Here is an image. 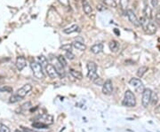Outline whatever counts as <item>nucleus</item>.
<instances>
[{
    "mask_svg": "<svg viewBox=\"0 0 160 132\" xmlns=\"http://www.w3.org/2000/svg\"><path fill=\"white\" fill-rule=\"evenodd\" d=\"M139 22H140V26H142L143 31L148 35H154L157 30L156 25L150 19H148V18L142 16L139 20Z\"/></svg>",
    "mask_w": 160,
    "mask_h": 132,
    "instance_id": "nucleus-1",
    "label": "nucleus"
},
{
    "mask_svg": "<svg viewBox=\"0 0 160 132\" xmlns=\"http://www.w3.org/2000/svg\"><path fill=\"white\" fill-rule=\"evenodd\" d=\"M124 107H134L136 105V97L134 92H132L130 90H127L124 92V97L122 102Z\"/></svg>",
    "mask_w": 160,
    "mask_h": 132,
    "instance_id": "nucleus-2",
    "label": "nucleus"
},
{
    "mask_svg": "<svg viewBox=\"0 0 160 132\" xmlns=\"http://www.w3.org/2000/svg\"><path fill=\"white\" fill-rule=\"evenodd\" d=\"M30 68L32 70V73H33L34 76L38 79V80H43L45 78V74L43 71V68L42 66L36 61H33L30 63Z\"/></svg>",
    "mask_w": 160,
    "mask_h": 132,
    "instance_id": "nucleus-3",
    "label": "nucleus"
},
{
    "mask_svg": "<svg viewBox=\"0 0 160 132\" xmlns=\"http://www.w3.org/2000/svg\"><path fill=\"white\" fill-rule=\"evenodd\" d=\"M87 77L89 78V80L91 81H94L97 77H99V76L97 75V65H96L94 62L90 61L87 64Z\"/></svg>",
    "mask_w": 160,
    "mask_h": 132,
    "instance_id": "nucleus-4",
    "label": "nucleus"
},
{
    "mask_svg": "<svg viewBox=\"0 0 160 132\" xmlns=\"http://www.w3.org/2000/svg\"><path fill=\"white\" fill-rule=\"evenodd\" d=\"M152 90L150 89H144L142 91V104L144 107H148L150 104V98H151Z\"/></svg>",
    "mask_w": 160,
    "mask_h": 132,
    "instance_id": "nucleus-5",
    "label": "nucleus"
},
{
    "mask_svg": "<svg viewBox=\"0 0 160 132\" xmlns=\"http://www.w3.org/2000/svg\"><path fill=\"white\" fill-rule=\"evenodd\" d=\"M129 84L131 86H133L134 88V90L139 93H142V91L144 90V85H143L142 82L138 78H132L129 81Z\"/></svg>",
    "mask_w": 160,
    "mask_h": 132,
    "instance_id": "nucleus-6",
    "label": "nucleus"
},
{
    "mask_svg": "<svg viewBox=\"0 0 160 132\" xmlns=\"http://www.w3.org/2000/svg\"><path fill=\"white\" fill-rule=\"evenodd\" d=\"M45 69H46V72L47 76H48L50 78L55 79V78L58 77V74H57V72H56V70H55V68L53 67V64L47 63L46 66V68H45Z\"/></svg>",
    "mask_w": 160,
    "mask_h": 132,
    "instance_id": "nucleus-7",
    "label": "nucleus"
},
{
    "mask_svg": "<svg viewBox=\"0 0 160 132\" xmlns=\"http://www.w3.org/2000/svg\"><path fill=\"white\" fill-rule=\"evenodd\" d=\"M113 92V83L110 79H108L102 84V93L105 95H110Z\"/></svg>",
    "mask_w": 160,
    "mask_h": 132,
    "instance_id": "nucleus-8",
    "label": "nucleus"
},
{
    "mask_svg": "<svg viewBox=\"0 0 160 132\" xmlns=\"http://www.w3.org/2000/svg\"><path fill=\"white\" fill-rule=\"evenodd\" d=\"M32 90V86L30 85V84H25V85H23L21 88H20L18 90H17V92H16V94L19 96V97H21V98H23L24 97H26L27 96V94L30 91Z\"/></svg>",
    "mask_w": 160,
    "mask_h": 132,
    "instance_id": "nucleus-9",
    "label": "nucleus"
},
{
    "mask_svg": "<svg viewBox=\"0 0 160 132\" xmlns=\"http://www.w3.org/2000/svg\"><path fill=\"white\" fill-rule=\"evenodd\" d=\"M126 15L129 19V20L131 21L132 24H134L135 27H140V22H139V20L136 16V14L134 13V11L132 10H127L126 11Z\"/></svg>",
    "mask_w": 160,
    "mask_h": 132,
    "instance_id": "nucleus-10",
    "label": "nucleus"
},
{
    "mask_svg": "<svg viewBox=\"0 0 160 132\" xmlns=\"http://www.w3.org/2000/svg\"><path fill=\"white\" fill-rule=\"evenodd\" d=\"M53 67L55 68V70H56V72L58 74V76H60L61 78H63L64 76H65L66 73H65V70H64V68L59 63V61L57 59L55 61V64H53Z\"/></svg>",
    "mask_w": 160,
    "mask_h": 132,
    "instance_id": "nucleus-11",
    "label": "nucleus"
},
{
    "mask_svg": "<svg viewBox=\"0 0 160 132\" xmlns=\"http://www.w3.org/2000/svg\"><path fill=\"white\" fill-rule=\"evenodd\" d=\"M26 64H27V62H26V59H25L24 57L19 56V57L17 58L15 65H16V68H17V69H18L19 71H21V70L26 67Z\"/></svg>",
    "mask_w": 160,
    "mask_h": 132,
    "instance_id": "nucleus-12",
    "label": "nucleus"
},
{
    "mask_svg": "<svg viewBox=\"0 0 160 132\" xmlns=\"http://www.w3.org/2000/svg\"><path fill=\"white\" fill-rule=\"evenodd\" d=\"M39 121L46 124H52L53 122V118L52 115L49 114H42L41 116H39Z\"/></svg>",
    "mask_w": 160,
    "mask_h": 132,
    "instance_id": "nucleus-13",
    "label": "nucleus"
},
{
    "mask_svg": "<svg viewBox=\"0 0 160 132\" xmlns=\"http://www.w3.org/2000/svg\"><path fill=\"white\" fill-rule=\"evenodd\" d=\"M103 51V44H95L91 47V52L94 54H99Z\"/></svg>",
    "mask_w": 160,
    "mask_h": 132,
    "instance_id": "nucleus-14",
    "label": "nucleus"
},
{
    "mask_svg": "<svg viewBox=\"0 0 160 132\" xmlns=\"http://www.w3.org/2000/svg\"><path fill=\"white\" fill-rule=\"evenodd\" d=\"M79 30L80 29H79V28H78V25H72V26H70V27H69L67 28H64L63 29V32L65 33V34H72V33L77 32V31H79Z\"/></svg>",
    "mask_w": 160,
    "mask_h": 132,
    "instance_id": "nucleus-15",
    "label": "nucleus"
},
{
    "mask_svg": "<svg viewBox=\"0 0 160 132\" xmlns=\"http://www.w3.org/2000/svg\"><path fill=\"white\" fill-rule=\"evenodd\" d=\"M143 14H144V17L152 20V9L149 5L145 6L144 10H143Z\"/></svg>",
    "mask_w": 160,
    "mask_h": 132,
    "instance_id": "nucleus-16",
    "label": "nucleus"
},
{
    "mask_svg": "<svg viewBox=\"0 0 160 132\" xmlns=\"http://www.w3.org/2000/svg\"><path fill=\"white\" fill-rule=\"evenodd\" d=\"M109 47H110V50L112 52H117L119 50V44H118V42H117L115 40H112V41H110V43L109 44Z\"/></svg>",
    "mask_w": 160,
    "mask_h": 132,
    "instance_id": "nucleus-17",
    "label": "nucleus"
},
{
    "mask_svg": "<svg viewBox=\"0 0 160 132\" xmlns=\"http://www.w3.org/2000/svg\"><path fill=\"white\" fill-rule=\"evenodd\" d=\"M72 46H73L74 48H76L77 50L81 51V52H83V51H85V50L86 49L85 44H84L82 42H78V41H75V42H73Z\"/></svg>",
    "mask_w": 160,
    "mask_h": 132,
    "instance_id": "nucleus-18",
    "label": "nucleus"
},
{
    "mask_svg": "<svg viewBox=\"0 0 160 132\" xmlns=\"http://www.w3.org/2000/svg\"><path fill=\"white\" fill-rule=\"evenodd\" d=\"M70 74L74 78H76V79H78V80H82V79H83V75H82V73L79 72V71H77V70H75V69H73V68H70Z\"/></svg>",
    "mask_w": 160,
    "mask_h": 132,
    "instance_id": "nucleus-19",
    "label": "nucleus"
},
{
    "mask_svg": "<svg viewBox=\"0 0 160 132\" xmlns=\"http://www.w3.org/2000/svg\"><path fill=\"white\" fill-rule=\"evenodd\" d=\"M83 10H84L85 13L87 14V15H90V14L92 13V6L85 1V0L83 2Z\"/></svg>",
    "mask_w": 160,
    "mask_h": 132,
    "instance_id": "nucleus-20",
    "label": "nucleus"
},
{
    "mask_svg": "<svg viewBox=\"0 0 160 132\" xmlns=\"http://www.w3.org/2000/svg\"><path fill=\"white\" fill-rule=\"evenodd\" d=\"M32 127L35 128H47L48 125L44 122H41V121H36V122L32 123Z\"/></svg>",
    "mask_w": 160,
    "mask_h": 132,
    "instance_id": "nucleus-21",
    "label": "nucleus"
},
{
    "mask_svg": "<svg viewBox=\"0 0 160 132\" xmlns=\"http://www.w3.org/2000/svg\"><path fill=\"white\" fill-rule=\"evenodd\" d=\"M147 71H148V67H146V66H142V67L139 68L137 70V76L142 78Z\"/></svg>",
    "mask_w": 160,
    "mask_h": 132,
    "instance_id": "nucleus-22",
    "label": "nucleus"
},
{
    "mask_svg": "<svg viewBox=\"0 0 160 132\" xmlns=\"http://www.w3.org/2000/svg\"><path fill=\"white\" fill-rule=\"evenodd\" d=\"M57 60L59 61V63L62 66L63 68H66L67 67V60H66V58L64 57V56H62V55H60V56H58L57 57Z\"/></svg>",
    "mask_w": 160,
    "mask_h": 132,
    "instance_id": "nucleus-23",
    "label": "nucleus"
},
{
    "mask_svg": "<svg viewBox=\"0 0 160 132\" xmlns=\"http://www.w3.org/2000/svg\"><path fill=\"white\" fill-rule=\"evenodd\" d=\"M104 4L105 6H108L110 7L116 8L117 6V3L116 0H104Z\"/></svg>",
    "mask_w": 160,
    "mask_h": 132,
    "instance_id": "nucleus-24",
    "label": "nucleus"
},
{
    "mask_svg": "<svg viewBox=\"0 0 160 132\" xmlns=\"http://www.w3.org/2000/svg\"><path fill=\"white\" fill-rule=\"evenodd\" d=\"M21 100H22V98H21V97H19L17 94H14V95H13V96L10 97V100H9V102H10V103H13V104H14V103H17V102L21 101Z\"/></svg>",
    "mask_w": 160,
    "mask_h": 132,
    "instance_id": "nucleus-25",
    "label": "nucleus"
},
{
    "mask_svg": "<svg viewBox=\"0 0 160 132\" xmlns=\"http://www.w3.org/2000/svg\"><path fill=\"white\" fill-rule=\"evenodd\" d=\"M158 102V97H157V94L156 93H154L152 92L151 94V98H150V103L153 105V106H156Z\"/></svg>",
    "mask_w": 160,
    "mask_h": 132,
    "instance_id": "nucleus-26",
    "label": "nucleus"
},
{
    "mask_svg": "<svg viewBox=\"0 0 160 132\" xmlns=\"http://www.w3.org/2000/svg\"><path fill=\"white\" fill-rule=\"evenodd\" d=\"M38 60H39V64L42 66V68H46V64L48 63V61H47V59L45 57V56H39L38 57Z\"/></svg>",
    "mask_w": 160,
    "mask_h": 132,
    "instance_id": "nucleus-27",
    "label": "nucleus"
},
{
    "mask_svg": "<svg viewBox=\"0 0 160 132\" xmlns=\"http://www.w3.org/2000/svg\"><path fill=\"white\" fill-rule=\"evenodd\" d=\"M13 88L10 86H3L0 88V92H7V93H12L13 92Z\"/></svg>",
    "mask_w": 160,
    "mask_h": 132,
    "instance_id": "nucleus-28",
    "label": "nucleus"
},
{
    "mask_svg": "<svg viewBox=\"0 0 160 132\" xmlns=\"http://www.w3.org/2000/svg\"><path fill=\"white\" fill-rule=\"evenodd\" d=\"M0 132H12V131L6 125L0 122Z\"/></svg>",
    "mask_w": 160,
    "mask_h": 132,
    "instance_id": "nucleus-29",
    "label": "nucleus"
},
{
    "mask_svg": "<svg viewBox=\"0 0 160 132\" xmlns=\"http://www.w3.org/2000/svg\"><path fill=\"white\" fill-rule=\"evenodd\" d=\"M155 24L160 27V11H157L155 14Z\"/></svg>",
    "mask_w": 160,
    "mask_h": 132,
    "instance_id": "nucleus-30",
    "label": "nucleus"
},
{
    "mask_svg": "<svg viewBox=\"0 0 160 132\" xmlns=\"http://www.w3.org/2000/svg\"><path fill=\"white\" fill-rule=\"evenodd\" d=\"M59 3L64 7H70V1L69 0H58Z\"/></svg>",
    "mask_w": 160,
    "mask_h": 132,
    "instance_id": "nucleus-31",
    "label": "nucleus"
},
{
    "mask_svg": "<svg viewBox=\"0 0 160 132\" xmlns=\"http://www.w3.org/2000/svg\"><path fill=\"white\" fill-rule=\"evenodd\" d=\"M72 44H64L61 46V49L62 50H65L66 52H71V49H72Z\"/></svg>",
    "mask_w": 160,
    "mask_h": 132,
    "instance_id": "nucleus-32",
    "label": "nucleus"
},
{
    "mask_svg": "<svg viewBox=\"0 0 160 132\" xmlns=\"http://www.w3.org/2000/svg\"><path fill=\"white\" fill-rule=\"evenodd\" d=\"M65 58L68 59H75V55L71 52H66V54H65Z\"/></svg>",
    "mask_w": 160,
    "mask_h": 132,
    "instance_id": "nucleus-33",
    "label": "nucleus"
},
{
    "mask_svg": "<svg viewBox=\"0 0 160 132\" xmlns=\"http://www.w3.org/2000/svg\"><path fill=\"white\" fill-rule=\"evenodd\" d=\"M93 83H94L95 84H97V85H102V84H103V81H102V79L100 76L96 78V79L93 81Z\"/></svg>",
    "mask_w": 160,
    "mask_h": 132,
    "instance_id": "nucleus-34",
    "label": "nucleus"
},
{
    "mask_svg": "<svg viewBox=\"0 0 160 132\" xmlns=\"http://www.w3.org/2000/svg\"><path fill=\"white\" fill-rule=\"evenodd\" d=\"M106 9V6L104 4H98L97 5V10L100 12H102Z\"/></svg>",
    "mask_w": 160,
    "mask_h": 132,
    "instance_id": "nucleus-35",
    "label": "nucleus"
},
{
    "mask_svg": "<svg viewBox=\"0 0 160 132\" xmlns=\"http://www.w3.org/2000/svg\"><path fill=\"white\" fill-rule=\"evenodd\" d=\"M31 107V104H30V102H27V103H25V104H23L22 106H21V108L22 109H28V108H29Z\"/></svg>",
    "mask_w": 160,
    "mask_h": 132,
    "instance_id": "nucleus-36",
    "label": "nucleus"
},
{
    "mask_svg": "<svg viewBox=\"0 0 160 132\" xmlns=\"http://www.w3.org/2000/svg\"><path fill=\"white\" fill-rule=\"evenodd\" d=\"M151 5L153 7H157L158 6V0H151Z\"/></svg>",
    "mask_w": 160,
    "mask_h": 132,
    "instance_id": "nucleus-37",
    "label": "nucleus"
},
{
    "mask_svg": "<svg viewBox=\"0 0 160 132\" xmlns=\"http://www.w3.org/2000/svg\"><path fill=\"white\" fill-rule=\"evenodd\" d=\"M114 32L116 33V34H117V36H119V35H120V32H119V31H117V29H114Z\"/></svg>",
    "mask_w": 160,
    "mask_h": 132,
    "instance_id": "nucleus-38",
    "label": "nucleus"
},
{
    "mask_svg": "<svg viewBox=\"0 0 160 132\" xmlns=\"http://www.w3.org/2000/svg\"><path fill=\"white\" fill-rule=\"evenodd\" d=\"M16 132H28V131H27L26 129H23V130H19V129H17Z\"/></svg>",
    "mask_w": 160,
    "mask_h": 132,
    "instance_id": "nucleus-39",
    "label": "nucleus"
},
{
    "mask_svg": "<svg viewBox=\"0 0 160 132\" xmlns=\"http://www.w3.org/2000/svg\"><path fill=\"white\" fill-rule=\"evenodd\" d=\"M0 78H1V76H0Z\"/></svg>",
    "mask_w": 160,
    "mask_h": 132,
    "instance_id": "nucleus-40",
    "label": "nucleus"
},
{
    "mask_svg": "<svg viewBox=\"0 0 160 132\" xmlns=\"http://www.w3.org/2000/svg\"><path fill=\"white\" fill-rule=\"evenodd\" d=\"M84 1H85V0H84Z\"/></svg>",
    "mask_w": 160,
    "mask_h": 132,
    "instance_id": "nucleus-41",
    "label": "nucleus"
}]
</instances>
